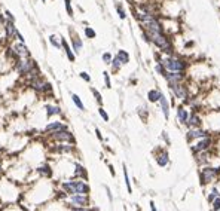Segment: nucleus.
I'll return each instance as SVG.
<instances>
[{"label":"nucleus","instance_id":"nucleus-42","mask_svg":"<svg viewBox=\"0 0 220 211\" xmlns=\"http://www.w3.org/2000/svg\"><path fill=\"white\" fill-rule=\"evenodd\" d=\"M15 39H18V42H24V36L21 34L19 30H17V36H15Z\"/></svg>","mask_w":220,"mask_h":211},{"label":"nucleus","instance_id":"nucleus-32","mask_svg":"<svg viewBox=\"0 0 220 211\" xmlns=\"http://www.w3.org/2000/svg\"><path fill=\"white\" fill-rule=\"evenodd\" d=\"M116 11H118V15H119L121 19H125L127 18V14H125V11H124V8L121 5H116Z\"/></svg>","mask_w":220,"mask_h":211},{"label":"nucleus","instance_id":"nucleus-38","mask_svg":"<svg viewBox=\"0 0 220 211\" xmlns=\"http://www.w3.org/2000/svg\"><path fill=\"white\" fill-rule=\"evenodd\" d=\"M98 113H100V116H101V118H103V119H104L106 122L109 121V115L106 113V110H104L103 107H100V109H98Z\"/></svg>","mask_w":220,"mask_h":211},{"label":"nucleus","instance_id":"nucleus-7","mask_svg":"<svg viewBox=\"0 0 220 211\" xmlns=\"http://www.w3.org/2000/svg\"><path fill=\"white\" fill-rule=\"evenodd\" d=\"M3 28H5V36L9 42H14L15 40V36H17V25H15V21H9L6 19L5 24H3Z\"/></svg>","mask_w":220,"mask_h":211},{"label":"nucleus","instance_id":"nucleus-27","mask_svg":"<svg viewBox=\"0 0 220 211\" xmlns=\"http://www.w3.org/2000/svg\"><path fill=\"white\" fill-rule=\"evenodd\" d=\"M72 100H73L74 104L77 106V109H79V110H85V106H83L82 100L79 98V95H77V94H72Z\"/></svg>","mask_w":220,"mask_h":211},{"label":"nucleus","instance_id":"nucleus-4","mask_svg":"<svg viewBox=\"0 0 220 211\" xmlns=\"http://www.w3.org/2000/svg\"><path fill=\"white\" fill-rule=\"evenodd\" d=\"M28 85H30V88L34 89V91L39 92V94H46V92H51V91H52L51 83L46 82L42 76H36V77L30 79V80H28Z\"/></svg>","mask_w":220,"mask_h":211},{"label":"nucleus","instance_id":"nucleus-25","mask_svg":"<svg viewBox=\"0 0 220 211\" xmlns=\"http://www.w3.org/2000/svg\"><path fill=\"white\" fill-rule=\"evenodd\" d=\"M48 39H49V43H51L54 48H57V49H61V39H58V36L51 34Z\"/></svg>","mask_w":220,"mask_h":211},{"label":"nucleus","instance_id":"nucleus-16","mask_svg":"<svg viewBox=\"0 0 220 211\" xmlns=\"http://www.w3.org/2000/svg\"><path fill=\"white\" fill-rule=\"evenodd\" d=\"M46 132L49 131V132H55V131H60V129H69V126L66 125V123L60 122V121H55V122H51L46 125Z\"/></svg>","mask_w":220,"mask_h":211},{"label":"nucleus","instance_id":"nucleus-45","mask_svg":"<svg viewBox=\"0 0 220 211\" xmlns=\"http://www.w3.org/2000/svg\"><path fill=\"white\" fill-rule=\"evenodd\" d=\"M42 2H46V0H42Z\"/></svg>","mask_w":220,"mask_h":211},{"label":"nucleus","instance_id":"nucleus-29","mask_svg":"<svg viewBox=\"0 0 220 211\" xmlns=\"http://www.w3.org/2000/svg\"><path fill=\"white\" fill-rule=\"evenodd\" d=\"M64 6H66V11L70 17H73V6H72V0H64Z\"/></svg>","mask_w":220,"mask_h":211},{"label":"nucleus","instance_id":"nucleus-15","mask_svg":"<svg viewBox=\"0 0 220 211\" xmlns=\"http://www.w3.org/2000/svg\"><path fill=\"white\" fill-rule=\"evenodd\" d=\"M208 132L202 131L199 128H192L189 132H187V141H192L193 138H202V137H207Z\"/></svg>","mask_w":220,"mask_h":211},{"label":"nucleus","instance_id":"nucleus-31","mask_svg":"<svg viewBox=\"0 0 220 211\" xmlns=\"http://www.w3.org/2000/svg\"><path fill=\"white\" fill-rule=\"evenodd\" d=\"M76 176L77 177H86V171L82 165H76Z\"/></svg>","mask_w":220,"mask_h":211},{"label":"nucleus","instance_id":"nucleus-26","mask_svg":"<svg viewBox=\"0 0 220 211\" xmlns=\"http://www.w3.org/2000/svg\"><path fill=\"white\" fill-rule=\"evenodd\" d=\"M110 66H112V70L113 71H119V69L122 67V64H121V61L118 60V57H113V58H112Z\"/></svg>","mask_w":220,"mask_h":211},{"label":"nucleus","instance_id":"nucleus-23","mask_svg":"<svg viewBox=\"0 0 220 211\" xmlns=\"http://www.w3.org/2000/svg\"><path fill=\"white\" fill-rule=\"evenodd\" d=\"M55 115H61V109L58 106H51V104L46 106V116L48 118H52Z\"/></svg>","mask_w":220,"mask_h":211},{"label":"nucleus","instance_id":"nucleus-34","mask_svg":"<svg viewBox=\"0 0 220 211\" xmlns=\"http://www.w3.org/2000/svg\"><path fill=\"white\" fill-rule=\"evenodd\" d=\"M124 177H125V183H127V189H128V192L131 193V183H129V177H128V171H127V168L124 167Z\"/></svg>","mask_w":220,"mask_h":211},{"label":"nucleus","instance_id":"nucleus-6","mask_svg":"<svg viewBox=\"0 0 220 211\" xmlns=\"http://www.w3.org/2000/svg\"><path fill=\"white\" fill-rule=\"evenodd\" d=\"M170 88L171 91L174 92V95L177 97V98H187V88H186V85H184L183 82H173V83H170Z\"/></svg>","mask_w":220,"mask_h":211},{"label":"nucleus","instance_id":"nucleus-22","mask_svg":"<svg viewBox=\"0 0 220 211\" xmlns=\"http://www.w3.org/2000/svg\"><path fill=\"white\" fill-rule=\"evenodd\" d=\"M116 57H118V60L121 61V64L124 66V64H128L129 63V54L127 51H124V49H119L118 54H116Z\"/></svg>","mask_w":220,"mask_h":211},{"label":"nucleus","instance_id":"nucleus-10","mask_svg":"<svg viewBox=\"0 0 220 211\" xmlns=\"http://www.w3.org/2000/svg\"><path fill=\"white\" fill-rule=\"evenodd\" d=\"M219 174V170L216 168H204L201 173V180L202 183H207V181H213Z\"/></svg>","mask_w":220,"mask_h":211},{"label":"nucleus","instance_id":"nucleus-36","mask_svg":"<svg viewBox=\"0 0 220 211\" xmlns=\"http://www.w3.org/2000/svg\"><path fill=\"white\" fill-rule=\"evenodd\" d=\"M103 77H104V82H106V86L107 88H112V83H110V76L107 71H103Z\"/></svg>","mask_w":220,"mask_h":211},{"label":"nucleus","instance_id":"nucleus-12","mask_svg":"<svg viewBox=\"0 0 220 211\" xmlns=\"http://www.w3.org/2000/svg\"><path fill=\"white\" fill-rule=\"evenodd\" d=\"M89 202L88 196L86 195H80V193H76L70 198V204H73L76 207H86Z\"/></svg>","mask_w":220,"mask_h":211},{"label":"nucleus","instance_id":"nucleus-3","mask_svg":"<svg viewBox=\"0 0 220 211\" xmlns=\"http://www.w3.org/2000/svg\"><path fill=\"white\" fill-rule=\"evenodd\" d=\"M8 49H9V57L14 58V61L17 58H22V57H31V54L24 42H12Z\"/></svg>","mask_w":220,"mask_h":211},{"label":"nucleus","instance_id":"nucleus-35","mask_svg":"<svg viewBox=\"0 0 220 211\" xmlns=\"http://www.w3.org/2000/svg\"><path fill=\"white\" fill-rule=\"evenodd\" d=\"M101 58H103V63H106V64H110V61H112V58H113V57H112V54H110V52H104Z\"/></svg>","mask_w":220,"mask_h":211},{"label":"nucleus","instance_id":"nucleus-17","mask_svg":"<svg viewBox=\"0 0 220 211\" xmlns=\"http://www.w3.org/2000/svg\"><path fill=\"white\" fill-rule=\"evenodd\" d=\"M159 103H161V109H162V113H164L165 119H168V118H170V104H168L167 98L164 97V94L161 95V98H159Z\"/></svg>","mask_w":220,"mask_h":211},{"label":"nucleus","instance_id":"nucleus-33","mask_svg":"<svg viewBox=\"0 0 220 211\" xmlns=\"http://www.w3.org/2000/svg\"><path fill=\"white\" fill-rule=\"evenodd\" d=\"M92 94H94V97H95L97 103H98L100 106L103 104V98H101V94H100V92H98V91H97L95 88H92Z\"/></svg>","mask_w":220,"mask_h":211},{"label":"nucleus","instance_id":"nucleus-14","mask_svg":"<svg viewBox=\"0 0 220 211\" xmlns=\"http://www.w3.org/2000/svg\"><path fill=\"white\" fill-rule=\"evenodd\" d=\"M61 48L64 49V52L67 55V58H69V61H72L74 63L76 61V54L73 52V49H72V46L67 43V40L66 39H61Z\"/></svg>","mask_w":220,"mask_h":211},{"label":"nucleus","instance_id":"nucleus-44","mask_svg":"<svg viewBox=\"0 0 220 211\" xmlns=\"http://www.w3.org/2000/svg\"><path fill=\"white\" fill-rule=\"evenodd\" d=\"M74 211H86V210H74Z\"/></svg>","mask_w":220,"mask_h":211},{"label":"nucleus","instance_id":"nucleus-11","mask_svg":"<svg viewBox=\"0 0 220 211\" xmlns=\"http://www.w3.org/2000/svg\"><path fill=\"white\" fill-rule=\"evenodd\" d=\"M70 37H72V49H73V52L79 54L82 49H83V42H82V39L76 34L73 30H70Z\"/></svg>","mask_w":220,"mask_h":211},{"label":"nucleus","instance_id":"nucleus-28","mask_svg":"<svg viewBox=\"0 0 220 211\" xmlns=\"http://www.w3.org/2000/svg\"><path fill=\"white\" fill-rule=\"evenodd\" d=\"M83 34H85V37H88V39H95V37H97L95 30L91 28V27H85V28H83Z\"/></svg>","mask_w":220,"mask_h":211},{"label":"nucleus","instance_id":"nucleus-8","mask_svg":"<svg viewBox=\"0 0 220 211\" xmlns=\"http://www.w3.org/2000/svg\"><path fill=\"white\" fill-rule=\"evenodd\" d=\"M186 73L184 71H165L164 77L167 79L168 83H173V82H183Z\"/></svg>","mask_w":220,"mask_h":211},{"label":"nucleus","instance_id":"nucleus-1","mask_svg":"<svg viewBox=\"0 0 220 211\" xmlns=\"http://www.w3.org/2000/svg\"><path fill=\"white\" fill-rule=\"evenodd\" d=\"M156 58H158V63H161L165 67V70L168 71H186L187 69V63L180 57H174V54L173 55L161 54V57L158 55Z\"/></svg>","mask_w":220,"mask_h":211},{"label":"nucleus","instance_id":"nucleus-39","mask_svg":"<svg viewBox=\"0 0 220 211\" xmlns=\"http://www.w3.org/2000/svg\"><path fill=\"white\" fill-rule=\"evenodd\" d=\"M213 201H214V204H213V208H214L216 211L220 210V195L217 196V198H214Z\"/></svg>","mask_w":220,"mask_h":211},{"label":"nucleus","instance_id":"nucleus-43","mask_svg":"<svg viewBox=\"0 0 220 211\" xmlns=\"http://www.w3.org/2000/svg\"><path fill=\"white\" fill-rule=\"evenodd\" d=\"M150 208H152V211H156V207H155V202H150Z\"/></svg>","mask_w":220,"mask_h":211},{"label":"nucleus","instance_id":"nucleus-5","mask_svg":"<svg viewBox=\"0 0 220 211\" xmlns=\"http://www.w3.org/2000/svg\"><path fill=\"white\" fill-rule=\"evenodd\" d=\"M52 134V138L58 143H73V134L69 131V129H60V131H55L51 132Z\"/></svg>","mask_w":220,"mask_h":211},{"label":"nucleus","instance_id":"nucleus-18","mask_svg":"<svg viewBox=\"0 0 220 211\" xmlns=\"http://www.w3.org/2000/svg\"><path fill=\"white\" fill-rule=\"evenodd\" d=\"M161 95H162V92L158 91V89H150V91L147 92V98H149L150 103H156V101H159Z\"/></svg>","mask_w":220,"mask_h":211},{"label":"nucleus","instance_id":"nucleus-21","mask_svg":"<svg viewBox=\"0 0 220 211\" xmlns=\"http://www.w3.org/2000/svg\"><path fill=\"white\" fill-rule=\"evenodd\" d=\"M36 171L43 177H51L52 176V170H51L49 165H40V167H37L36 168Z\"/></svg>","mask_w":220,"mask_h":211},{"label":"nucleus","instance_id":"nucleus-9","mask_svg":"<svg viewBox=\"0 0 220 211\" xmlns=\"http://www.w3.org/2000/svg\"><path fill=\"white\" fill-rule=\"evenodd\" d=\"M72 184H73L74 195H76V193L86 195L88 192H89V186H88L83 180H72Z\"/></svg>","mask_w":220,"mask_h":211},{"label":"nucleus","instance_id":"nucleus-19","mask_svg":"<svg viewBox=\"0 0 220 211\" xmlns=\"http://www.w3.org/2000/svg\"><path fill=\"white\" fill-rule=\"evenodd\" d=\"M177 118H179V121H180L182 123L187 122V119H189V113H187V110L184 109L183 106H180V107L177 109Z\"/></svg>","mask_w":220,"mask_h":211},{"label":"nucleus","instance_id":"nucleus-41","mask_svg":"<svg viewBox=\"0 0 220 211\" xmlns=\"http://www.w3.org/2000/svg\"><path fill=\"white\" fill-rule=\"evenodd\" d=\"M217 196H219V193H217V190L214 189V190H213V193L208 196V201H213V199H214V198H217Z\"/></svg>","mask_w":220,"mask_h":211},{"label":"nucleus","instance_id":"nucleus-40","mask_svg":"<svg viewBox=\"0 0 220 211\" xmlns=\"http://www.w3.org/2000/svg\"><path fill=\"white\" fill-rule=\"evenodd\" d=\"M5 17H6V19H9V21H15V17H14L9 11H6V12H5Z\"/></svg>","mask_w":220,"mask_h":211},{"label":"nucleus","instance_id":"nucleus-24","mask_svg":"<svg viewBox=\"0 0 220 211\" xmlns=\"http://www.w3.org/2000/svg\"><path fill=\"white\" fill-rule=\"evenodd\" d=\"M156 162H158V165H159V167H165V165H168V162H170L168 153H167V152L159 153V155L156 156Z\"/></svg>","mask_w":220,"mask_h":211},{"label":"nucleus","instance_id":"nucleus-13","mask_svg":"<svg viewBox=\"0 0 220 211\" xmlns=\"http://www.w3.org/2000/svg\"><path fill=\"white\" fill-rule=\"evenodd\" d=\"M210 144H211V140H210L208 135H207V137H202V140H199L195 146H192V150H193L195 153H199V152L207 150V149L210 147Z\"/></svg>","mask_w":220,"mask_h":211},{"label":"nucleus","instance_id":"nucleus-30","mask_svg":"<svg viewBox=\"0 0 220 211\" xmlns=\"http://www.w3.org/2000/svg\"><path fill=\"white\" fill-rule=\"evenodd\" d=\"M155 71H156V73H158V74H161V76H164L165 74V67L164 66H162V64H161V63H158V61H156V64H155Z\"/></svg>","mask_w":220,"mask_h":211},{"label":"nucleus","instance_id":"nucleus-2","mask_svg":"<svg viewBox=\"0 0 220 211\" xmlns=\"http://www.w3.org/2000/svg\"><path fill=\"white\" fill-rule=\"evenodd\" d=\"M14 69L21 76H27L28 73H31L39 67H37V63L31 57H22V58H17L14 61Z\"/></svg>","mask_w":220,"mask_h":211},{"label":"nucleus","instance_id":"nucleus-37","mask_svg":"<svg viewBox=\"0 0 220 211\" xmlns=\"http://www.w3.org/2000/svg\"><path fill=\"white\" fill-rule=\"evenodd\" d=\"M79 76H80V79H83L85 82H91V76H89L86 71H80V73H79Z\"/></svg>","mask_w":220,"mask_h":211},{"label":"nucleus","instance_id":"nucleus-20","mask_svg":"<svg viewBox=\"0 0 220 211\" xmlns=\"http://www.w3.org/2000/svg\"><path fill=\"white\" fill-rule=\"evenodd\" d=\"M186 123H187L190 128H199V126H201V118L196 116V115H192V116H189V119H187Z\"/></svg>","mask_w":220,"mask_h":211}]
</instances>
